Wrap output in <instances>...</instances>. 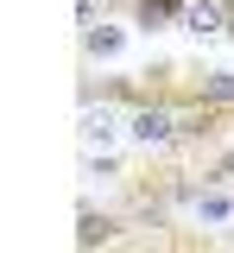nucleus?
Here are the masks:
<instances>
[{"mask_svg":"<svg viewBox=\"0 0 234 253\" xmlns=\"http://www.w3.org/2000/svg\"><path fill=\"white\" fill-rule=\"evenodd\" d=\"M228 38H234V0H228Z\"/></svg>","mask_w":234,"mask_h":253,"instance_id":"1a4fd4ad","label":"nucleus"},{"mask_svg":"<svg viewBox=\"0 0 234 253\" xmlns=\"http://www.w3.org/2000/svg\"><path fill=\"white\" fill-rule=\"evenodd\" d=\"M184 209L202 221V228H222V221H234V190H228V177H190V190H184Z\"/></svg>","mask_w":234,"mask_h":253,"instance_id":"f03ea898","label":"nucleus"},{"mask_svg":"<svg viewBox=\"0 0 234 253\" xmlns=\"http://www.w3.org/2000/svg\"><path fill=\"white\" fill-rule=\"evenodd\" d=\"M127 139L139 152H171L177 146V101H139V108H127Z\"/></svg>","mask_w":234,"mask_h":253,"instance_id":"f257e3e1","label":"nucleus"},{"mask_svg":"<svg viewBox=\"0 0 234 253\" xmlns=\"http://www.w3.org/2000/svg\"><path fill=\"white\" fill-rule=\"evenodd\" d=\"M120 13L133 19V32H177L184 0H120Z\"/></svg>","mask_w":234,"mask_h":253,"instance_id":"423d86ee","label":"nucleus"},{"mask_svg":"<svg viewBox=\"0 0 234 253\" xmlns=\"http://www.w3.org/2000/svg\"><path fill=\"white\" fill-rule=\"evenodd\" d=\"M202 177H228V184H234V146H215V158H209Z\"/></svg>","mask_w":234,"mask_h":253,"instance_id":"6e6552de","label":"nucleus"},{"mask_svg":"<svg viewBox=\"0 0 234 253\" xmlns=\"http://www.w3.org/2000/svg\"><path fill=\"white\" fill-rule=\"evenodd\" d=\"M120 126H127V121H114L108 101H101V114H95V101H82V146H114Z\"/></svg>","mask_w":234,"mask_h":253,"instance_id":"0eeeda50","label":"nucleus"},{"mask_svg":"<svg viewBox=\"0 0 234 253\" xmlns=\"http://www.w3.org/2000/svg\"><path fill=\"white\" fill-rule=\"evenodd\" d=\"M114 241H127V215L82 203L76 209V247H114Z\"/></svg>","mask_w":234,"mask_h":253,"instance_id":"7ed1b4c3","label":"nucleus"},{"mask_svg":"<svg viewBox=\"0 0 234 253\" xmlns=\"http://www.w3.org/2000/svg\"><path fill=\"white\" fill-rule=\"evenodd\" d=\"M177 32H190V38H228V0H184Z\"/></svg>","mask_w":234,"mask_h":253,"instance_id":"39448f33","label":"nucleus"},{"mask_svg":"<svg viewBox=\"0 0 234 253\" xmlns=\"http://www.w3.org/2000/svg\"><path fill=\"white\" fill-rule=\"evenodd\" d=\"M127 32L133 26H114V19H89L82 26V63H114L127 51Z\"/></svg>","mask_w":234,"mask_h":253,"instance_id":"20e7f679","label":"nucleus"}]
</instances>
